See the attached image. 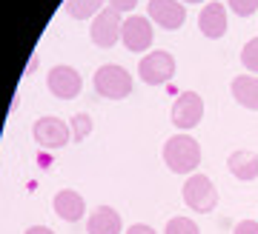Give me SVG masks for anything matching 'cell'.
<instances>
[{"instance_id":"1","label":"cell","mask_w":258,"mask_h":234,"mask_svg":"<svg viewBox=\"0 0 258 234\" xmlns=\"http://www.w3.org/2000/svg\"><path fill=\"white\" fill-rule=\"evenodd\" d=\"M164 163L169 171L175 174H195V169L201 166V146L189 135H172L164 143Z\"/></svg>"},{"instance_id":"2","label":"cell","mask_w":258,"mask_h":234,"mask_svg":"<svg viewBox=\"0 0 258 234\" xmlns=\"http://www.w3.org/2000/svg\"><path fill=\"white\" fill-rule=\"evenodd\" d=\"M95 91L106 100H123L132 91V74L118 63H106L95 72Z\"/></svg>"},{"instance_id":"3","label":"cell","mask_w":258,"mask_h":234,"mask_svg":"<svg viewBox=\"0 0 258 234\" xmlns=\"http://www.w3.org/2000/svg\"><path fill=\"white\" fill-rule=\"evenodd\" d=\"M172 74H175V57L164 49H158V52H149L141 57L138 63V77L147 86H166V83L172 80Z\"/></svg>"},{"instance_id":"4","label":"cell","mask_w":258,"mask_h":234,"mask_svg":"<svg viewBox=\"0 0 258 234\" xmlns=\"http://www.w3.org/2000/svg\"><path fill=\"white\" fill-rule=\"evenodd\" d=\"M184 203L198 214H210L218 206V191L207 174H189V180L184 183Z\"/></svg>"},{"instance_id":"5","label":"cell","mask_w":258,"mask_h":234,"mask_svg":"<svg viewBox=\"0 0 258 234\" xmlns=\"http://www.w3.org/2000/svg\"><path fill=\"white\" fill-rule=\"evenodd\" d=\"M32 137H35V143L40 149H46V152H55V149H63L69 140H72V129L66 126L60 117H40L35 120V126H32Z\"/></svg>"},{"instance_id":"6","label":"cell","mask_w":258,"mask_h":234,"mask_svg":"<svg viewBox=\"0 0 258 234\" xmlns=\"http://www.w3.org/2000/svg\"><path fill=\"white\" fill-rule=\"evenodd\" d=\"M120 29H123V20H120V12H115L112 6H103L92 20V29H89V37L98 49H112V46L120 40Z\"/></svg>"},{"instance_id":"7","label":"cell","mask_w":258,"mask_h":234,"mask_svg":"<svg viewBox=\"0 0 258 234\" xmlns=\"http://www.w3.org/2000/svg\"><path fill=\"white\" fill-rule=\"evenodd\" d=\"M172 126L178 129V132H189V129H195L198 123H201L204 117V100L195 94V91H181L178 94V100L172 103Z\"/></svg>"},{"instance_id":"8","label":"cell","mask_w":258,"mask_h":234,"mask_svg":"<svg viewBox=\"0 0 258 234\" xmlns=\"http://www.w3.org/2000/svg\"><path fill=\"white\" fill-rule=\"evenodd\" d=\"M46 86L49 91L55 94L57 100H75L78 94H81L83 89V80H81V74L75 72L72 66H52L46 74Z\"/></svg>"},{"instance_id":"9","label":"cell","mask_w":258,"mask_h":234,"mask_svg":"<svg viewBox=\"0 0 258 234\" xmlns=\"http://www.w3.org/2000/svg\"><path fill=\"white\" fill-rule=\"evenodd\" d=\"M120 40L129 52H147L152 46V26H149L147 18L141 15H129L123 20V29H120Z\"/></svg>"},{"instance_id":"10","label":"cell","mask_w":258,"mask_h":234,"mask_svg":"<svg viewBox=\"0 0 258 234\" xmlns=\"http://www.w3.org/2000/svg\"><path fill=\"white\" fill-rule=\"evenodd\" d=\"M147 9H149V18L166 32H175L186 23V6H181L178 0H149Z\"/></svg>"},{"instance_id":"11","label":"cell","mask_w":258,"mask_h":234,"mask_svg":"<svg viewBox=\"0 0 258 234\" xmlns=\"http://www.w3.org/2000/svg\"><path fill=\"white\" fill-rule=\"evenodd\" d=\"M198 29H201L204 37H210V40H218V37L227 35V9H224V3H207L198 15Z\"/></svg>"},{"instance_id":"12","label":"cell","mask_w":258,"mask_h":234,"mask_svg":"<svg viewBox=\"0 0 258 234\" xmlns=\"http://www.w3.org/2000/svg\"><path fill=\"white\" fill-rule=\"evenodd\" d=\"M52 208H55V214L60 217V220L78 223V220L83 217V211H86V203H83V194H78V191H72V189H63V191L55 194Z\"/></svg>"},{"instance_id":"13","label":"cell","mask_w":258,"mask_h":234,"mask_svg":"<svg viewBox=\"0 0 258 234\" xmlns=\"http://www.w3.org/2000/svg\"><path fill=\"white\" fill-rule=\"evenodd\" d=\"M227 169L235 180L241 183H249L258 177V154L249 152V149H238V152L230 154V160H227Z\"/></svg>"},{"instance_id":"14","label":"cell","mask_w":258,"mask_h":234,"mask_svg":"<svg viewBox=\"0 0 258 234\" xmlns=\"http://www.w3.org/2000/svg\"><path fill=\"white\" fill-rule=\"evenodd\" d=\"M120 228H123L120 214L112 206H98L86 223V234H120Z\"/></svg>"},{"instance_id":"15","label":"cell","mask_w":258,"mask_h":234,"mask_svg":"<svg viewBox=\"0 0 258 234\" xmlns=\"http://www.w3.org/2000/svg\"><path fill=\"white\" fill-rule=\"evenodd\" d=\"M230 89H232V97H235L238 106L258 111V77H252V74H241V77L232 80Z\"/></svg>"},{"instance_id":"16","label":"cell","mask_w":258,"mask_h":234,"mask_svg":"<svg viewBox=\"0 0 258 234\" xmlns=\"http://www.w3.org/2000/svg\"><path fill=\"white\" fill-rule=\"evenodd\" d=\"M63 9H66L69 18L86 20V18H95V15L103 9V0H66Z\"/></svg>"},{"instance_id":"17","label":"cell","mask_w":258,"mask_h":234,"mask_svg":"<svg viewBox=\"0 0 258 234\" xmlns=\"http://www.w3.org/2000/svg\"><path fill=\"white\" fill-rule=\"evenodd\" d=\"M164 234H201V228H198V223L192 217H172L166 223Z\"/></svg>"},{"instance_id":"18","label":"cell","mask_w":258,"mask_h":234,"mask_svg":"<svg viewBox=\"0 0 258 234\" xmlns=\"http://www.w3.org/2000/svg\"><path fill=\"white\" fill-rule=\"evenodd\" d=\"M241 63H244L247 72L258 74V37H252V40L244 43V49H241Z\"/></svg>"},{"instance_id":"19","label":"cell","mask_w":258,"mask_h":234,"mask_svg":"<svg viewBox=\"0 0 258 234\" xmlns=\"http://www.w3.org/2000/svg\"><path fill=\"white\" fill-rule=\"evenodd\" d=\"M69 129H72V140L75 143H81L83 137L92 132V117L89 114H75L72 123H69Z\"/></svg>"},{"instance_id":"20","label":"cell","mask_w":258,"mask_h":234,"mask_svg":"<svg viewBox=\"0 0 258 234\" xmlns=\"http://www.w3.org/2000/svg\"><path fill=\"white\" fill-rule=\"evenodd\" d=\"M230 9L238 15V18H249L258 12V0H230Z\"/></svg>"},{"instance_id":"21","label":"cell","mask_w":258,"mask_h":234,"mask_svg":"<svg viewBox=\"0 0 258 234\" xmlns=\"http://www.w3.org/2000/svg\"><path fill=\"white\" fill-rule=\"evenodd\" d=\"M232 234H258V223L255 220H241V223L232 228Z\"/></svg>"},{"instance_id":"22","label":"cell","mask_w":258,"mask_h":234,"mask_svg":"<svg viewBox=\"0 0 258 234\" xmlns=\"http://www.w3.org/2000/svg\"><path fill=\"white\" fill-rule=\"evenodd\" d=\"M109 6L115 12H120V15H123V12H132L135 9V6H138V0H109Z\"/></svg>"},{"instance_id":"23","label":"cell","mask_w":258,"mask_h":234,"mask_svg":"<svg viewBox=\"0 0 258 234\" xmlns=\"http://www.w3.org/2000/svg\"><path fill=\"white\" fill-rule=\"evenodd\" d=\"M126 234H158V231L152 228V225H147V223H132L126 228Z\"/></svg>"},{"instance_id":"24","label":"cell","mask_w":258,"mask_h":234,"mask_svg":"<svg viewBox=\"0 0 258 234\" xmlns=\"http://www.w3.org/2000/svg\"><path fill=\"white\" fill-rule=\"evenodd\" d=\"M26 234H55L52 228H46V225H29Z\"/></svg>"},{"instance_id":"25","label":"cell","mask_w":258,"mask_h":234,"mask_svg":"<svg viewBox=\"0 0 258 234\" xmlns=\"http://www.w3.org/2000/svg\"><path fill=\"white\" fill-rule=\"evenodd\" d=\"M181 3H204V0H181Z\"/></svg>"}]
</instances>
